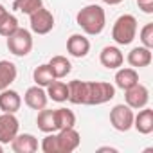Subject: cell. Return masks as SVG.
Here are the masks:
<instances>
[{
  "instance_id": "1",
  "label": "cell",
  "mask_w": 153,
  "mask_h": 153,
  "mask_svg": "<svg viewBox=\"0 0 153 153\" xmlns=\"http://www.w3.org/2000/svg\"><path fill=\"white\" fill-rule=\"evenodd\" d=\"M76 22L78 25L85 31V34L90 36H97L103 33L105 25H106V13L101 6L97 4H88L85 7H81L76 15Z\"/></svg>"
},
{
  "instance_id": "2",
  "label": "cell",
  "mask_w": 153,
  "mask_h": 153,
  "mask_svg": "<svg viewBox=\"0 0 153 153\" xmlns=\"http://www.w3.org/2000/svg\"><path fill=\"white\" fill-rule=\"evenodd\" d=\"M137 36V18L133 15H121L114 27H112V38L117 45H130Z\"/></svg>"
},
{
  "instance_id": "3",
  "label": "cell",
  "mask_w": 153,
  "mask_h": 153,
  "mask_svg": "<svg viewBox=\"0 0 153 153\" xmlns=\"http://www.w3.org/2000/svg\"><path fill=\"white\" fill-rule=\"evenodd\" d=\"M115 97V87L106 81H88L87 85V105L97 106Z\"/></svg>"
},
{
  "instance_id": "4",
  "label": "cell",
  "mask_w": 153,
  "mask_h": 153,
  "mask_svg": "<svg viewBox=\"0 0 153 153\" xmlns=\"http://www.w3.org/2000/svg\"><path fill=\"white\" fill-rule=\"evenodd\" d=\"M7 49H9L11 54H15L18 58L27 56L33 51V34H31V31H27L24 27H18L11 36H7Z\"/></svg>"
},
{
  "instance_id": "5",
  "label": "cell",
  "mask_w": 153,
  "mask_h": 153,
  "mask_svg": "<svg viewBox=\"0 0 153 153\" xmlns=\"http://www.w3.org/2000/svg\"><path fill=\"white\" fill-rule=\"evenodd\" d=\"M110 123L117 131H128L133 128V110L128 105H115L110 110Z\"/></svg>"
},
{
  "instance_id": "6",
  "label": "cell",
  "mask_w": 153,
  "mask_h": 153,
  "mask_svg": "<svg viewBox=\"0 0 153 153\" xmlns=\"http://www.w3.org/2000/svg\"><path fill=\"white\" fill-rule=\"evenodd\" d=\"M29 18H31V31L34 34H49L54 29V15L45 7H40L38 11L29 15Z\"/></svg>"
},
{
  "instance_id": "7",
  "label": "cell",
  "mask_w": 153,
  "mask_h": 153,
  "mask_svg": "<svg viewBox=\"0 0 153 153\" xmlns=\"http://www.w3.org/2000/svg\"><path fill=\"white\" fill-rule=\"evenodd\" d=\"M124 99L131 110H140V108L148 106V103H149V90L144 85L137 83V85L130 87L128 90H124Z\"/></svg>"
},
{
  "instance_id": "8",
  "label": "cell",
  "mask_w": 153,
  "mask_h": 153,
  "mask_svg": "<svg viewBox=\"0 0 153 153\" xmlns=\"http://www.w3.org/2000/svg\"><path fill=\"white\" fill-rule=\"evenodd\" d=\"M56 139H58L59 153H72L74 149H78V146H79V142H81V135L78 133V130H76V128H63V130H58Z\"/></svg>"
},
{
  "instance_id": "9",
  "label": "cell",
  "mask_w": 153,
  "mask_h": 153,
  "mask_svg": "<svg viewBox=\"0 0 153 153\" xmlns=\"http://www.w3.org/2000/svg\"><path fill=\"white\" fill-rule=\"evenodd\" d=\"M20 123L15 117V114H4L0 115V144H11V140L18 135Z\"/></svg>"
},
{
  "instance_id": "10",
  "label": "cell",
  "mask_w": 153,
  "mask_h": 153,
  "mask_svg": "<svg viewBox=\"0 0 153 153\" xmlns=\"http://www.w3.org/2000/svg\"><path fill=\"white\" fill-rule=\"evenodd\" d=\"M99 61H101L103 67H106L110 70H117L124 63V54L121 52L119 47L108 45V47H103V51L99 54Z\"/></svg>"
},
{
  "instance_id": "11",
  "label": "cell",
  "mask_w": 153,
  "mask_h": 153,
  "mask_svg": "<svg viewBox=\"0 0 153 153\" xmlns=\"http://www.w3.org/2000/svg\"><path fill=\"white\" fill-rule=\"evenodd\" d=\"M24 101H25V105H27L29 108H33V110H42V108L47 106L49 96H47V92H45L43 87L34 85V87H29V88L25 90Z\"/></svg>"
},
{
  "instance_id": "12",
  "label": "cell",
  "mask_w": 153,
  "mask_h": 153,
  "mask_svg": "<svg viewBox=\"0 0 153 153\" xmlns=\"http://www.w3.org/2000/svg\"><path fill=\"white\" fill-rule=\"evenodd\" d=\"M22 106V97L16 90L4 88L0 90V110L4 114H16Z\"/></svg>"
},
{
  "instance_id": "13",
  "label": "cell",
  "mask_w": 153,
  "mask_h": 153,
  "mask_svg": "<svg viewBox=\"0 0 153 153\" xmlns=\"http://www.w3.org/2000/svg\"><path fill=\"white\" fill-rule=\"evenodd\" d=\"M67 51L74 58H85L90 52V42L83 34H72L67 40Z\"/></svg>"
},
{
  "instance_id": "14",
  "label": "cell",
  "mask_w": 153,
  "mask_h": 153,
  "mask_svg": "<svg viewBox=\"0 0 153 153\" xmlns=\"http://www.w3.org/2000/svg\"><path fill=\"white\" fill-rule=\"evenodd\" d=\"M11 148L15 153H34L38 149V139L31 133H18L11 140Z\"/></svg>"
},
{
  "instance_id": "15",
  "label": "cell",
  "mask_w": 153,
  "mask_h": 153,
  "mask_svg": "<svg viewBox=\"0 0 153 153\" xmlns=\"http://www.w3.org/2000/svg\"><path fill=\"white\" fill-rule=\"evenodd\" d=\"M115 87L121 88V90H128L130 87L137 85L139 83V72L133 68V67H123V68H117L115 72Z\"/></svg>"
},
{
  "instance_id": "16",
  "label": "cell",
  "mask_w": 153,
  "mask_h": 153,
  "mask_svg": "<svg viewBox=\"0 0 153 153\" xmlns=\"http://www.w3.org/2000/svg\"><path fill=\"white\" fill-rule=\"evenodd\" d=\"M133 128L142 135H149L153 131V110L148 106L140 108L139 114L133 115Z\"/></svg>"
},
{
  "instance_id": "17",
  "label": "cell",
  "mask_w": 153,
  "mask_h": 153,
  "mask_svg": "<svg viewBox=\"0 0 153 153\" xmlns=\"http://www.w3.org/2000/svg\"><path fill=\"white\" fill-rule=\"evenodd\" d=\"M151 49L140 45V47H133L128 56H126V61L133 67V68H140V67H148L151 63Z\"/></svg>"
},
{
  "instance_id": "18",
  "label": "cell",
  "mask_w": 153,
  "mask_h": 153,
  "mask_svg": "<svg viewBox=\"0 0 153 153\" xmlns=\"http://www.w3.org/2000/svg\"><path fill=\"white\" fill-rule=\"evenodd\" d=\"M87 85L88 81H81V79H74L70 83H67L68 87V99L72 105H87Z\"/></svg>"
},
{
  "instance_id": "19",
  "label": "cell",
  "mask_w": 153,
  "mask_h": 153,
  "mask_svg": "<svg viewBox=\"0 0 153 153\" xmlns=\"http://www.w3.org/2000/svg\"><path fill=\"white\" fill-rule=\"evenodd\" d=\"M18 76V70H16V65L7 61V59H0V87L4 88H9L11 83H15Z\"/></svg>"
},
{
  "instance_id": "20",
  "label": "cell",
  "mask_w": 153,
  "mask_h": 153,
  "mask_svg": "<svg viewBox=\"0 0 153 153\" xmlns=\"http://www.w3.org/2000/svg\"><path fill=\"white\" fill-rule=\"evenodd\" d=\"M49 67H51V70H52L56 79L67 78V76L70 74V70H72V65H70V61L65 56H52L51 61H49Z\"/></svg>"
},
{
  "instance_id": "21",
  "label": "cell",
  "mask_w": 153,
  "mask_h": 153,
  "mask_svg": "<svg viewBox=\"0 0 153 153\" xmlns=\"http://www.w3.org/2000/svg\"><path fill=\"white\" fill-rule=\"evenodd\" d=\"M36 124H38V130H40V131H43V133L58 131V128H56V119H54V110L42 108V110L38 112Z\"/></svg>"
},
{
  "instance_id": "22",
  "label": "cell",
  "mask_w": 153,
  "mask_h": 153,
  "mask_svg": "<svg viewBox=\"0 0 153 153\" xmlns=\"http://www.w3.org/2000/svg\"><path fill=\"white\" fill-rule=\"evenodd\" d=\"M33 79H34V83H36L38 87L47 88L56 78H54V74H52L49 63H43V65H40V67L34 68V72H33Z\"/></svg>"
},
{
  "instance_id": "23",
  "label": "cell",
  "mask_w": 153,
  "mask_h": 153,
  "mask_svg": "<svg viewBox=\"0 0 153 153\" xmlns=\"http://www.w3.org/2000/svg\"><path fill=\"white\" fill-rule=\"evenodd\" d=\"M47 96H49V99H52L56 103H65L68 99V87H67V83L54 79L47 87Z\"/></svg>"
},
{
  "instance_id": "24",
  "label": "cell",
  "mask_w": 153,
  "mask_h": 153,
  "mask_svg": "<svg viewBox=\"0 0 153 153\" xmlns=\"http://www.w3.org/2000/svg\"><path fill=\"white\" fill-rule=\"evenodd\" d=\"M54 119H56V128H74L76 126V114L68 108H58L54 110Z\"/></svg>"
},
{
  "instance_id": "25",
  "label": "cell",
  "mask_w": 153,
  "mask_h": 153,
  "mask_svg": "<svg viewBox=\"0 0 153 153\" xmlns=\"http://www.w3.org/2000/svg\"><path fill=\"white\" fill-rule=\"evenodd\" d=\"M18 27H20V25H18V18H16L15 15H11L9 11H7L2 18H0V36L7 38V36H11Z\"/></svg>"
},
{
  "instance_id": "26",
  "label": "cell",
  "mask_w": 153,
  "mask_h": 153,
  "mask_svg": "<svg viewBox=\"0 0 153 153\" xmlns=\"http://www.w3.org/2000/svg\"><path fill=\"white\" fill-rule=\"evenodd\" d=\"M40 7H43V0H15L13 2V9L24 15H33Z\"/></svg>"
},
{
  "instance_id": "27",
  "label": "cell",
  "mask_w": 153,
  "mask_h": 153,
  "mask_svg": "<svg viewBox=\"0 0 153 153\" xmlns=\"http://www.w3.org/2000/svg\"><path fill=\"white\" fill-rule=\"evenodd\" d=\"M42 151L43 153H59V148H58V139H56V133H47L45 139L42 140Z\"/></svg>"
},
{
  "instance_id": "28",
  "label": "cell",
  "mask_w": 153,
  "mask_h": 153,
  "mask_svg": "<svg viewBox=\"0 0 153 153\" xmlns=\"http://www.w3.org/2000/svg\"><path fill=\"white\" fill-rule=\"evenodd\" d=\"M140 42L144 47L153 49V24H146L140 29Z\"/></svg>"
},
{
  "instance_id": "29",
  "label": "cell",
  "mask_w": 153,
  "mask_h": 153,
  "mask_svg": "<svg viewBox=\"0 0 153 153\" xmlns=\"http://www.w3.org/2000/svg\"><path fill=\"white\" fill-rule=\"evenodd\" d=\"M139 9L146 15H153V0H139L137 2Z\"/></svg>"
},
{
  "instance_id": "30",
  "label": "cell",
  "mask_w": 153,
  "mask_h": 153,
  "mask_svg": "<svg viewBox=\"0 0 153 153\" xmlns=\"http://www.w3.org/2000/svg\"><path fill=\"white\" fill-rule=\"evenodd\" d=\"M105 4H108V6H117V4H121L123 0H103Z\"/></svg>"
},
{
  "instance_id": "31",
  "label": "cell",
  "mask_w": 153,
  "mask_h": 153,
  "mask_svg": "<svg viewBox=\"0 0 153 153\" xmlns=\"http://www.w3.org/2000/svg\"><path fill=\"white\" fill-rule=\"evenodd\" d=\"M6 13H7V9H6V7H4L2 4H0V18H2V16H4Z\"/></svg>"
},
{
  "instance_id": "32",
  "label": "cell",
  "mask_w": 153,
  "mask_h": 153,
  "mask_svg": "<svg viewBox=\"0 0 153 153\" xmlns=\"http://www.w3.org/2000/svg\"><path fill=\"white\" fill-rule=\"evenodd\" d=\"M99 151H115V148H99Z\"/></svg>"
},
{
  "instance_id": "33",
  "label": "cell",
  "mask_w": 153,
  "mask_h": 153,
  "mask_svg": "<svg viewBox=\"0 0 153 153\" xmlns=\"http://www.w3.org/2000/svg\"><path fill=\"white\" fill-rule=\"evenodd\" d=\"M2 151H4V148H2V144H0V153H2Z\"/></svg>"
},
{
  "instance_id": "34",
  "label": "cell",
  "mask_w": 153,
  "mask_h": 153,
  "mask_svg": "<svg viewBox=\"0 0 153 153\" xmlns=\"http://www.w3.org/2000/svg\"><path fill=\"white\" fill-rule=\"evenodd\" d=\"M0 90H2V87H0Z\"/></svg>"
},
{
  "instance_id": "35",
  "label": "cell",
  "mask_w": 153,
  "mask_h": 153,
  "mask_svg": "<svg viewBox=\"0 0 153 153\" xmlns=\"http://www.w3.org/2000/svg\"><path fill=\"white\" fill-rule=\"evenodd\" d=\"M137 2H139V0H137Z\"/></svg>"
}]
</instances>
